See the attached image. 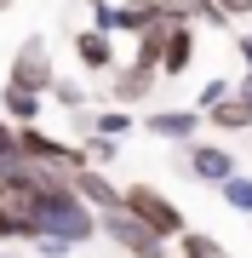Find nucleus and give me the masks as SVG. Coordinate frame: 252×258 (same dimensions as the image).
I'll return each instance as SVG.
<instances>
[{
  "label": "nucleus",
  "instance_id": "412c9836",
  "mask_svg": "<svg viewBox=\"0 0 252 258\" xmlns=\"http://www.w3.org/2000/svg\"><path fill=\"white\" fill-rule=\"evenodd\" d=\"M29 247H35V258H69V252H75L69 241H57V235H35Z\"/></svg>",
  "mask_w": 252,
  "mask_h": 258
},
{
  "label": "nucleus",
  "instance_id": "dca6fc26",
  "mask_svg": "<svg viewBox=\"0 0 252 258\" xmlns=\"http://www.w3.org/2000/svg\"><path fill=\"white\" fill-rule=\"evenodd\" d=\"M218 195H224V207H229V212L252 218V172H229L224 184H218Z\"/></svg>",
  "mask_w": 252,
  "mask_h": 258
},
{
  "label": "nucleus",
  "instance_id": "39448f33",
  "mask_svg": "<svg viewBox=\"0 0 252 258\" xmlns=\"http://www.w3.org/2000/svg\"><path fill=\"white\" fill-rule=\"evenodd\" d=\"M178 172H189L195 184H212V189H218L229 172H241V166H235V149H229V138H224V144L195 138V144H184V149H178Z\"/></svg>",
  "mask_w": 252,
  "mask_h": 258
},
{
  "label": "nucleus",
  "instance_id": "5701e85b",
  "mask_svg": "<svg viewBox=\"0 0 252 258\" xmlns=\"http://www.w3.org/2000/svg\"><path fill=\"white\" fill-rule=\"evenodd\" d=\"M235 57H241V69H252V29H246V35H235Z\"/></svg>",
  "mask_w": 252,
  "mask_h": 258
},
{
  "label": "nucleus",
  "instance_id": "6ab92c4d",
  "mask_svg": "<svg viewBox=\"0 0 252 258\" xmlns=\"http://www.w3.org/2000/svg\"><path fill=\"white\" fill-rule=\"evenodd\" d=\"M229 92H235V81H229V75H212V81H201V92H195V103H189V109H201V115H206L212 103H224Z\"/></svg>",
  "mask_w": 252,
  "mask_h": 258
},
{
  "label": "nucleus",
  "instance_id": "4be33fe9",
  "mask_svg": "<svg viewBox=\"0 0 252 258\" xmlns=\"http://www.w3.org/2000/svg\"><path fill=\"white\" fill-rule=\"evenodd\" d=\"M218 6V18L224 23H235V18H252V0H212Z\"/></svg>",
  "mask_w": 252,
  "mask_h": 258
},
{
  "label": "nucleus",
  "instance_id": "9d476101",
  "mask_svg": "<svg viewBox=\"0 0 252 258\" xmlns=\"http://www.w3.org/2000/svg\"><path fill=\"white\" fill-rule=\"evenodd\" d=\"M69 46H75V63L86 75H109L115 69V35H103V29H80Z\"/></svg>",
  "mask_w": 252,
  "mask_h": 258
},
{
  "label": "nucleus",
  "instance_id": "a878e982",
  "mask_svg": "<svg viewBox=\"0 0 252 258\" xmlns=\"http://www.w3.org/2000/svg\"><path fill=\"white\" fill-rule=\"evenodd\" d=\"M6 6H12V0H0V12H6Z\"/></svg>",
  "mask_w": 252,
  "mask_h": 258
},
{
  "label": "nucleus",
  "instance_id": "a211bd4d",
  "mask_svg": "<svg viewBox=\"0 0 252 258\" xmlns=\"http://www.w3.org/2000/svg\"><path fill=\"white\" fill-rule=\"evenodd\" d=\"M166 6H172V18H184V23H224L212 0H166Z\"/></svg>",
  "mask_w": 252,
  "mask_h": 258
},
{
  "label": "nucleus",
  "instance_id": "423d86ee",
  "mask_svg": "<svg viewBox=\"0 0 252 258\" xmlns=\"http://www.w3.org/2000/svg\"><path fill=\"white\" fill-rule=\"evenodd\" d=\"M155 86H160V75L143 69V63H115L109 69V103L115 109H143Z\"/></svg>",
  "mask_w": 252,
  "mask_h": 258
},
{
  "label": "nucleus",
  "instance_id": "9b49d317",
  "mask_svg": "<svg viewBox=\"0 0 252 258\" xmlns=\"http://www.w3.org/2000/svg\"><path fill=\"white\" fill-rule=\"evenodd\" d=\"M75 126H80V132H103V138H115V144H121L126 132H138V115H132V109H115V103H103V109L75 115Z\"/></svg>",
  "mask_w": 252,
  "mask_h": 258
},
{
  "label": "nucleus",
  "instance_id": "393cba45",
  "mask_svg": "<svg viewBox=\"0 0 252 258\" xmlns=\"http://www.w3.org/2000/svg\"><path fill=\"white\" fill-rule=\"evenodd\" d=\"M86 6H109V0H86Z\"/></svg>",
  "mask_w": 252,
  "mask_h": 258
},
{
  "label": "nucleus",
  "instance_id": "20e7f679",
  "mask_svg": "<svg viewBox=\"0 0 252 258\" xmlns=\"http://www.w3.org/2000/svg\"><path fill=\"white\" fill-rule=\"evenodd\" d=\"M52 81H57V69H52V52H46V35H23L18 52H12L6 86H23V92H40V98H46Z\"/></svg>",
  "mask_w": 252,
  "mask_h": 258
},
{
  "label": "nucleus",
  "instance_id": "ddd939ff",
  "mask_svg": "<svg viewBox=\"0 0 252 258\" xmlns=\"http://www.w3.org/2000/svg\"><path fill=\"white\" fill-rule=\"evenodd\" d=\"M201 126H212V132H224V138H235V132H252V109L229 92L224 103H212V109L201 115Z\"/></svg>",
  "mask_w": 252,
  "mask_h": 258
},
{
  "label": "nucleus",
  "instance_id": "1a4fd4ad",
  "mask_svg": "<svg viewBox=\"0 0 252 258\" xmlns=\"http://www.w3.org/2000/svg\"><path fill=\"white\" fill-rule=\"evenodd\" d=\"M69 189H75L92 212H115V207H121V184H109L103 166H80V172H69Z\"/></svg>",
  "mask_w": 252,
  "mask_h": 258
},
{
  "label": "nucleus",
  "instance_id": "7ed1b4c3",
  "mask_svg": "<svg viewBox=\"0 0 252 258\" xmlns=\"http://www.w3.org/2000/svg\"><path fill=\"white\" fill-rule=\"evenodd\" d=\"M98 235H109V241H115V247H121L126 258H172V241H160L155 230H143V224L132 218L126 207L98 212Z\"/></svg>",
  "mask_w": 252,
  "mask_h": 258
},
{
  "label": "nucleus",
  "instance_id": "f03ea898",
  "mask_svg": "<svg viewBox=\"0 0 252 258\" xmlns=\"http://www.w3.org/2000/svg\"><path fill=\"white\" fill-rule=\"evenodd\" d=\"M121 207L143 224V230H155L160 241H178V235L189 230L184 207H178L166 189H155V184H126V189H121Z\"/></svg>",
  "mask_w": 252,
  "mask_h": 258
},
{
  "label": "nucleus",
  "instance_id": "6e6552de",
  "mask_svg": "<svg viewBox=\"0 0 252 258\" xmlns=\"http://www.w3.org/2000/svg\"><path fill=\"white\" fill-rule=\"evenodd\" d=\"M195 52H201L195 23H172V29H166V46H160V81L189 75V69H195Z\"/></svg>",
  "mask_w": 252,
  "mask_h": 258
},
{
  "label": "nucleus",
  "instance_id": "f257e3e1",
  "mask_svg": "<svg viewBox=\"0 0 252 258\" xmlns=\"http://www.w3.org/2000/svg\"><path fill=\"white\" fill-rule=\"evenodd\" d=\"M35 218H40V235L69 241L75 252L98 241V212L69 189V178H63V184H52V189H40V212H35Z\"/></svg>",
  "mask_w": 252,
  "mask_h": 258
},
{
  "label": "nucleus",
  "instance_id": "b1692460",
  "mask_svg": "<svg viewBox=\"0 0 252 258\" xmlns=\"http://www.w3.org/2000/svg\"><path fill=\"white\" fill-rule=\"evenodd\" d=\"M0 258H18V252H12V247H0Z\"/></svg>",
  "mask_w": 252,
  "mask_h": 258
},
{
  "label": "nucleus",
  "instance_id": "f3484780",
  "mask_svg": "<svg viewBox=\"0 0 252 258\" xmlns=\"http://www.w3.org/2000/svg\"><path fill=\"white\" fill-rule=\"evenodd\" d=\"M80 155H86V166H115L121 161V144L103 138V132H80Z\"/></svg>",
  "mask_w": 252,
  "mask_h": 258
},
{
  "label": "nucleus",
  "instance_id": "4468645a",
  "mask_svg": "<svg viewBox=\"0 0 252 258\" xmlns=\"http://www.w3.org/2000/svg\"><path fill=\"white\" fill-rule=\"evenodd\" d=\"M172 23H184V18H160V23H149V29H138V57H132V63H143V69L160 75V46H166V29H172Z\"/></svg>",
  "mask_w": 252,
  "mask_h": 258
},
{
  "label": "nucleus",
  "instance_id": "aec40b11",
  "mask_svg": "<svg viewBox=\"0 0 252 258\" xmlns=\"http://www.w3.org/2000/svg\"><path fill=\"white\" fill-rule=\"evenodd\" d=\"M18 166H23V155H18V126L0 115V172H18Z\"/></svg>",
  "mask_w": 252,
  "mask_h": 258
},
{
  "label": "nucleus",
  "instance_id": "f8f14e48",
  "mask_svg": "<svg viewBox=\"0 0 252 258\" xmlns=\"http://www.w3.org/2000/svg\"><path fill=\"white\" fill-rule=\"evenodd\" d=\"M0 115H6L12 126H35V120L46 115V98H40V92H23V86H6V81H0Z\"/></svg>",
  "mask_w": 252,
  "mask_h": 258
},
{
  "label": "nucleus",
  "instance_id": "0eeeda50",
  "mask_svg": "<svg viewBox=\"0 0 252 258\" xmlns=\"http://www.w3.org/2000/svg\"><path fill=\"white\" fill-rule=\"evenodd\" d=\"M138 126L149 132V138H160V144H178V149H184V144L201 138V109H149Z\"/></svg>",
  "mask_w": 252,
  "mask_h": 258
},
{
  "label": "nucleus",
  "instance_id": "2eb2a0df",
  "mask_svg": "<svg viewBox=\"0 0 252 258\" xmlns=\"http://www.w3.org/2000/svg\"><path fill=\"white\" fill-rule=\"evenodd\" d=\"M46 103H57V109H69V115H86V103H92V86H86V81H63V75H57L52 92H46Z\"/></svg>",
  "mask_w": 252,
  "mask_h": 258
}]
</instances>
